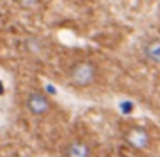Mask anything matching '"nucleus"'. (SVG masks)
I'll return each mask as SVG.
<instances>
[{
	"label": "nucleus",
	"instance_id": "20e7f679",
	"mask_svg": "<svg viewBox=\"0 0 160 157\" xmlns=\"http://www.w3.org/2000/svg\"><path fill=\"white\" fill-rule=\"evenodd\" d=\"M64 157H93V152H91V147L88 142L76 138L66 145Z\"/></svg>",
	"mask_w": 160,
	"mask_h": 157
},
{
	"label": "nucleus",
	"instance_id": "f257e3e1",
	"mask_svg": "<svg viewBox=\"0 0 160 157\" xmlns=\"http://www.w3.org/2000/svg\"><path fill=\"white\" fill-rule=\"evenodd\" d=\"M98 80V67L91 60H78L69 69V83L76 88H88Z\"/></svg>",
	"mask_w": 160,
	"mask_h": 157
},
{
	"label": "nucleus",
	"instance_id": "f03ea898",
	"mask_svg": "<svg viewBox=\"0 0 160 157\" xmlns=\"http://www.w3.org/2000/svg\"><path fill=\"white\" fill-rule=\"evenodd\" d=\"M122 136H124V142L132 150L145 152V150H150V147H152V135L148 133V129L139 124L128 126L122 133Z\"/></svg>",
	"mask_w": 160,
	"mask_h": 157
},
{
	"label": "nucleus",
	"instance_id": "39448f33",
	"mask_svg": "<svg viewBox=\"0 0 160 157\" xmlns=\"http://www.w3.org/2000/svg\"><path fill=\"white\" fill-rule=\"evenodd\" d=\"M141 54H143V59L146 62L160 66V40L152 38L148 42H145L141 47Z\"/></svg>",
	"mask_w": 160,
	"mask_h": 157
},
{
	"label": "nucleus",
	"instance_id": "423d86ee",
	"mask_svg": "<svg viewBox=\"0 0 160 157\" xmlns=\"http://www.w3.org/2000/svg\"><path fill=\"white\" fill-rule=\"evenodd\" d=\"M4 92H5V86H4V83L0 81V95H4Z\"/></svg>",
	"mask_w": 160,
	"mask_h": 157
},
{
	"label": "nucleus",
	"instance_id": "7ed1b4c3",
	"mask_svg": "<svg viewBox=\"0 0 160 157\" xmlns=\"http://www.w3.org/2000/svg\"><path fill=\"white\" fill-rule=\"evenodd\" d=\"M24 107L35 118H43V116L50 114L52 111V102L42 92H29L24 98Z\"/></svg>",
	"mask_w": 160,
	"mask_h": 157
},
{
	"label": "nucleus",
	"instance_id": "0eeeda50",
	"mask_svg": "<svg viewBox=\"0 0 160 157\" xmlns=\"http://www.w3.org/2000/svg\"><path fill=\"white\" fill-rule=\"evenodd\" d=\"M108 157H115V155H108Z\"/></svg>",
	"mask_w": 160,
	"mask_h": 157
}]
</instances>
